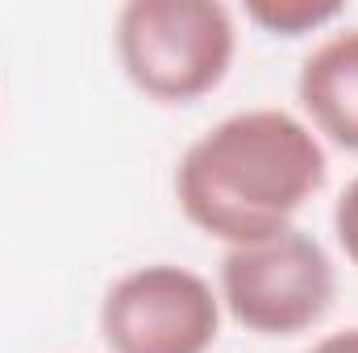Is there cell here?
I'll return each instance as SVG.
<instances>
[{
  "mask_svg": "<svg viewBox=\"0 0 358 353\" xmlns=\"http://www.w3.org/2000/svg\"><path fill=\"white\" fill-rule=\"evenodd\" d=\"M325 146L300 117L246 108L183 150L176 200L200 233L238 250L287 233L296 212L325 187Z\"/></svg>",
  "mask_w": 358,
  "mask_h": 353,
  "instance_id": "cell-1",
  "label": "cell"
},
{
  "mask_svg": "<svg viewBox=\"0 0 358 353\" xmlns=\"http://www.w3.org/2000/svg\"><path fill=\"white\" fill-rule=\"evenodd\" d=\"M234 54L238 25L217 0H129L117 13V59L146 100H204L229 75Z\"/></svg>",
  "mask_w": 358,
  "mask_h": 353,
  "instance_id": "cell-2",
  "label": "cell"
},
{
  "mask_svg": "<svg viewBox=\"0 0 358 353\" xmlns=\"http://www.w3.org/2000/svg\"><path fill=\"white\" fill-rule=\"evenodd\" d=\"M338 270L317 237L287 229L221 258V303L255 337H300L325 320Z\"/></svg>",
  "mask_w": 358,
  "mask_h": 353,
  "instance_id": "cell-3",
  "label": "cell"
},
{
  "mask_svg": "<svg viewBox=\"0 0 358 353\" xmlns=\"http://www.w3.org/2000/svg\"><path fill=\"white\" fill-rule=\"evenodd\" d=\"M100 337L113 353H208L221 337V295L187 266H138L104 291Z\"/></svg>",
  "mask_w": 358,
  "mask_h": 353,
  "instance_id": "cell-4",
  "label": "cell"
},
{
  "mask_svg": "<svg viewBox=\"0 0 358 353\" xmlns=\"http://www.w3.org/2000/svg\"><path fill=\"white\" fill-rule=\"evenodd\" d=\"M296 91L313 121L308 129L358 154V25L329 33L304 54Z\"/></svg>",
  "mask_w": 358,
  "mask_h": 353,
  "instance_id": "cell-5",
  "label": "cell"
},
{
  "mask_svg": "<svg viewBox=\"0 0 358 353\" xmlns=\"http://www.w3.org/2000/svg\"><path fill=\"white\" fill-rule=\"evenodd\" d=\"M342 13H346L342 0H250L246 4V21H255L259 29H267L275 38L317 33L321 25L338 21Z\"/></svg>",
  "mask_w": 358,
  "mask_h": 353,
  "instance_id": "cell-6",
  "label": "cell"
},
{
  "mask_svg": "<svg viewBox=\"0 0 358 353\" xmlns=\"http://www.w3.org/2000/svg\"><path fill=\"white\" fill-rule=\"evenodd\" d=\"M334 233H338L342 254L358 266V175L350 179L346 191L338 195V208H334Z\"/></svg>",
  "mask_w": 358,
  "mask_h": 353,
  "instance_id": "cell-7",
  "label": "cell"
},
{
  "mask_svg": "<svg viewBox=\"0 0 358 353\" xmlns=\"http://www.w3.org/2000/svg\"><path fill=\"white\" fill-rule=\"evenodd\" d=\"M308 353H358V329H342V333H329L321 337Z\"/></svg>",
  "mask_w": 358,
  "mask_h": 353,
  "instance_id": "cell-8",
  "label": "cell"
}]
</instances>
